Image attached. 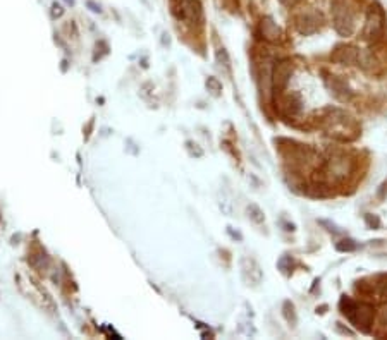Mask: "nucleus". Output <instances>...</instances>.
<instances>
[{"label": "nucleus", "mask_w": 387, "mask_h": 340, "mask_svg": "<svg viewBox=\"0 0 387 340\" xmlns=\"http://www.w3.org/2000/svg\"><path fill=\"white\" fill-rule=\"evenodd\" d=\"M356 66L363 71H373L377 67V59L370 50H358Z\"/></svg>", "instance_id": "4468645a"}, {"label": "nucleus", "mask_w": 387, "mask_h": 340, "mask_svg": "<svg viewBox=\"0 0 387 340\" xmlns=\"http://www.w3.org/2000/svg\"><path fill=\"white\" fill-rule=\"evenodd\" d=\"M385 196H387V181H384L380 184V187H378V191H377V198L380 199H385Z\"/></svg>", "instance_id": "a878e982"}, {"label": "nucleus", "mask_w": 387, "mask_h": 340, "mask_svg": "<svg viewBox=\"0 0 387 340\" xmlns=\"http://www.w3.org/2000/svg\"><path fill=\"white\" fill-rule=\"evenodd\" d=\"M324 83L327 86V90L330 91L334 98H337L339 102H349L353 98V90L349 88L348 83L344 81L339 76H334V74H327L325 73V78H324Z\"/></svg>", "instance_id": "6e6552de"}, {"label": "nucleus", "mask_w": 387, "mask_h": 340, "mask_svg": "<svg viewBox=\"0 0 387 340\" xmlns=\"http://www.w3.org/2000/svg\"><path fill=\"white\" fill-rule=\"evenodd\" d=\"M294 26H296V30L300 31L301 35L308 37V35H313L320 30L322 16L315 13V11H306V13H301L300 16H296Z\"/></svg>", "instance_id": "1a4fd4ad"}, {"label": "nucleus", "mask_w": 387, "mask_h": 340, "mask_svg": "<svg viewBox=\"0 0 387 340\" xmlns=\"http://www.w3.org/2000/svg\"><path fill=\"white\" fill-rule=\"evenodd\" d=\"M385 19L382 7L378 4H373L370 7V11L366 13V21H365V30H363V38L368 40L372 43H378L385 35Z\"/></svg>", "instance_id": "20e7f679"}, {"label": "nucleus", "mask_w": 387, "mask_h": 340, "mask_svg": "<svg viewBox=\"0 0 387 340\" xmlns=\"http://www.w3.org/2000/svg\"><path fill=\"white\" fill-rule=\"evenodd\" d=\"M294 73V64L291 61H281L276 64V67L272 69V86L276 90V93L284 90L288 86L289 79Z\"/></svg>", "instance_id": "9d476101"}, {"label": "nucleus", "mask_w": 387, "mask_h": 340, "mask_svg": "<svg viewBox=\"0 0 387 340\" xmlns=\"http://www.w3.org/2000/svg\"><path fill=\"white\" fill-rule=\"evenodd\" d=\"M88 7H90L93 13H102V9H100V6H96L95 2H91V0H88Z\"/></svg>", "instance_id": "c756f323"}, {"label": "nucleus", "mask_w": 387, "mask_h": 340, "mask_svg": "<svg viewBox=\"0 0 387 340\" xmlns=\"http://www.w3.org/2000/svg\"><path fill=\"white\" fill-rule=\"evenodd\" d=\"M239 266L243 278L246 280L249 285H258L264 280V270L256 263V259L251 258V256H243L239 261Z\"/></svg>", "instance_id": "9b49d317"}, {"label": "nucleus", "mask_w": 387, "mask_h": 340, "mask_svg": "<svg viewBox=\"0 0 387 340\" xmlns=\"http://www.w3.org/2000/svg\"><path fill=\"white\" fill-rule=\"evenodd\" d=\"M282 316H284L286 321H288L293 328L298 325V314H296V309H294V304L291 301H284V304H282Z\"/></svg>", "instance_id": "f3484780"}, {"label": "nucleus", "mask_w": 387, "mask_h": 340, "mask_svg": "<svg viewBox=\"0 0 387 340\" xmlns=\"http://www.w3.org/2000/svg\"><path fill=\"white\" fill-rule=\"evenodd\" d=\"M246 213H248V218L251 220L253 223H256V225H262V223L265 222L264 210H262L258 205H255V203H249L246 206Z\"/></svg>", "instance_id": "dca6fc26"}, {"label": "nucleus", "mask_w": 387, "mask_h": 340, "mask_svg": "<svg viewBox=\"0 0 387 340\" xmlns=\"http://www.w3.org/2000/svg\"><path fill=\"white\" fill-rule=\"evenodd\" d=\"M186 146H188V150H189V153L193 155V157H196V158H201L203 157V150L196 145V143H193V141H188L186 143Z\"/></svg>", "instance_id": "5701e85b"}, {"label": "nucleus", "mask_w": 387, "mask_h": 340, "mask_svg": "<svg viewBox=\"0 0 387 340\" xmlns=\"http://www.w3.org/2000/svg\"><path fill=\"white\" fill-rule=\"evenodd\" d=\"M215 59H217V62H219L220 66L227 69V73H231V59H229V54H227V50H225L224 47H219V49L215 50Z\"/></svg>", "instance_id": "412c9836"}, {"label": "nucleus", "mask_w": 387, "mask_h": 340, "mask_svg": "<svg viewBox=\"0 0 387 340\" xmlns=\"http://www.w3.org/2000/svg\"><path fill=\"white\" fill-rule=\"evenodd\" d=\"M62 14H64L62 6H60V4H54V6H52V18H59V16Z\"/></svg>", "instance_id": "bb28decb"}, {"label": "nucleus", "mask_w": 387, "mask_h": 340, "mask_svg": "<svg viewBox=\"0 0 387 340\" xmlns=\"http://www.w3.org/2000/svg\"><path fill=\"white\" fill-rule=\"evenodd\" d=\"M330 13H332V25L336 33L341 37H351L356 23H354V14L348 4L344 0H334L330 6Z\"/></svg>", "instance_id": "7ed1b4c3"}, {"label": "nucleus", "mask_w": 387, "mask_h": 340, "mask_svg": "<svg viewBox=\"0 0 387 340\" xmlns=\"http://www.w3.org/2000/svg\"><path fill=\"white\" fill-rule=\"evenodd\" d=\"M227 232H229V235H231L232 239H237V241H243V235H241L239 232H234V230H232V227H227Z\"/></svg>", "instance_id": "c85d7f7f"}, {"label": "nucleus", "mask_w": 387, "mask_h": 340, "mask_svg": "<svg viewBox=\"0 0 387 340\" xmlns=\"http://www.w3.org/2000/svg\"><path fill=\"white\" fill-rule=\"evenodd\" d=\"M320 127L329 136L339 139V141H353L360 133L358 124L353 121L349 114L341 109H327L320 121Z\"/></svg>", "instance_id": "f257e3e1"}, {"label": "nucleus", "mask_w": 387, "mask_h": 340, "mask_svg": "<svg viewBox=\"0 0 387 340\" xmlns=\"http://www.w3.org/2000/svg\"><path fill=\"white\" fill-rule=\"evenodd\" d=\"M277 109L286 117H296V115H300L301 109H303V100H301L300 93H294V91L293 93H282V91H279Z\"/></svg>", "instance_id": "0eeeda50"}, {"label": "nucleus", "mask_w": 387, "mask_h": 340, "mask_svg": "<svg viewBox=\"0 0 387 340\" xmlns=\"http://www.w3.org/2000/svg\"><path fill=\"white\" fill-rule=\"evenodd\" d=\"M336 249L339 253H353V251L358 249V244L353 241V239H341L339 242H336Z\"/></svg>", "instance_id": "aec40b11"}, {"label": "nucleus", "mask_w": 387, "mask_h": 340, "mask_svg": "<svg viewBox=\"0 0 387 340\" xmlns=\"http://www.w3.org/2000/svg\"><path fill=\"white\" fill-rule=\"evenodd\" d=\"M375 335L378 337L387 335V304L382 306L375 314Z\"/></svg>", "instance_id": "2eb2a0df"}, {"label": "nucleus", "mask_w": 387, "mask_h": 340, "mask_svg": "<svg viewBox=\"0 0 387 340\" xmlns=\"http://www.w3.org/2000/svg\"><path fill=\"white\" fill-rule=\"evenodd\" d=\"M356 55L358 50L353 49V47H346V45H337L332 52V61L341 64V66H353L356 64Z\"/></svg>", "instance_id": "f8f14e48"}, {"label": "nucleus", "mask_w": 387, "mask_h": 340, "mask_svg": "<svg viewBox=\"0 0 387 340\" xmlns=\"http://www.w3.org/2000/svg\"><path fill=\"white\" fill-rule=\"evenodd\" d=\"M365 223H366V227L372 230L380 229V225H382L380 218H378V215H375V213H365Z\"/></svg>", "instance_id": "4be33fe9"}, {"label": "nucleus", "mask_w": 387, "mask_h": 340, "mask_svg": "<svg viewBox=\"0 0 387 340\" xmlns=\"http://www.w3.org/2000/svg\"><path fill=\"white\" fill-rule=\"evenodd\" d=\"M354 326L363 333H372L373 331V321H375V311L373 306L366 302H354L353 309L346 316Z\"/></svg>", "instance_id": "423d86ee"}, {"label": "nucleus", "mask_w": 387, "mask_h": 340, "mask_svg": "<svg viewBox=\"0 0 387 340\" xmlns=\"http://www.w3.org/2000/svg\"><path fill=\"white\" fill-rule=\"evenodd\" d=\"M277 268L282 271L284 275H289L293 271V268H294V259H293V256H289V254H282L281 258H279V261H277Z\"/></svg>", "instance_id": "a211bd4d"}, {"label": "nucleus", "mask_w": 387, "mask_h": 340, "mask_svg": "<svg viewBox=\"0 0 387 340\" xmlns=\"http://www.w3.org/2000/svg\"><path fill=\"white\" fill-rule=\"evenodd\" d=\"M205 85H207V90L210 91L213 97H220V95H222V83H220L217 78L208 76L207 81H205Z\"/></svg>", "instance_id": "6ab92c4d"}, {"label": "nucleus", "mask_w": 387, "mask_h": 340, "mask_svg": "<svg viewBox=\"0 0 387 340\" xmlns=\"http://www.w3.org/2000/svg\"><path fill=\"white\" fill-rule=\"evenodd\" d=\"M318 223H320V225H324V227H327V230H329V232H332V234H341V230L337 229V227L334 225V223L327 222V220H320V222H318Z\"/></svg>", "instance_id": "393cba45"}, {"label": "nucleus", "mask_w": 387, "mask_h": 340, "mask_svg": "<svg viewBox=\"0 0 387 340\" xmlns=\"http://www.w3.org/2000/svg\"><path fill=\"white\" fill-rule=\"evenodd\" d=\"M325 309H327V306H320V307H317V313L318 314H324Z\"/></svg>", "instance_id": "7c9ffc66"}, {"label": "nucleus", "mask_w": 387, "mask_h": 340, "mask_svg": "<svg viewBox=\"0 0 387 340\" xmlns=\"http://www.w3.org/2000/svg\"><path fill=\"white\" fill-rule=\"evenodd\" d=\"M279 2L284 7H289V9H291V7H294V6H298V4H300V0H279Z\"/></svg>", "instance_id": "cd10ccee"}, {"label": "nucleus", "mask_w": 387, "mask_h": 340, "mask_svg": "<svg viewBox=\"0 0 387 340\" xmlns=\"http://www.w3.org/2000/svg\"><path fill=\"white\" fill-rule=\"evenodd\" d=\"M260 33L267 42H277L281 38V28L274 23L272 18H264L260 23Z\"/></svg>", "instance_id": "ddd939ff"}, {"label": "nucleus", "mask_w": 387, "mask_h": 340, "mask_svg": "<svg viewBox=\"0 0 387 340\" xmlns=\"http://www.w3.org/2000/svg\"><path fill=\"white\" fill-rule=\"evenodd\" d=\"M353 169V158L349 155L342 153V151H334V153L329 155L324 163V177L329 182L342 184L351 177Z\"/></svg>", "instance_id": "f03ea898"}, {"label": "nucleus", "mask_w": 387, "mask_h": 340, "mask_svg": "<svg viewBox=\"0 0 387 340\" xmlns=\"http://www.w3.org/2000/svg\"><path fill=\"white\" fill-rule=\"evenodd\" d=\"M66 2H67V4H71V6H72V4H74V0H66Z\"/></svg>", "instance_id": "2f4dec72"}, {"label": "nucleus", "mask_w": 387, "mask_h": 340, "mask_svg": "<svg viewBox=\"0 0 387 340\" xmlns=\"http://www.w3.org/2000/svg\"><path fill=\"white\" fill-rule=\"evenodd\" d=\"M172 14L177 19L188 21L189 25H201L203 23V6L200 0H174L172 2Z\"/></svg>", "instance_id": "39448f33"}, {"label": "nucleus", "mask_w": 387, "mask_h": 340, "mask_svg": "<svg viewBox=\"0 0 387 340\" xmlns=\"http://www.w3.org/2000/svg\"><path fill=\"white\" fill-rule=\"evenodd\" d=\"M336 330L339 331L341 335H348V337H354V331H353V330H349L348 326H342V323H339V321L336 323Z\"/></svg>", "instance_id": "b1692460"}]
</instances>
